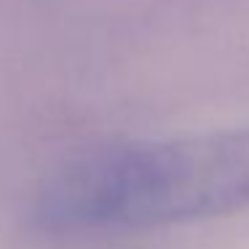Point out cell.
Returning <instances> with one entry per match:
<instances>
[{"mask_svg": "<svg viewBox=\"0 0 249 249\" xmlns=\"http://www.w3.org/2000/svg\"><path fill=\"white\" fill-rule=\"evenodd\" d=\"M249 209V129L124 142L59 166L38 188L46 231L161 228Z\"/></svg>", "mask_w": 249, "mask_h": 249, "instance_id": "1", "label": "cell"}]
</instances>
